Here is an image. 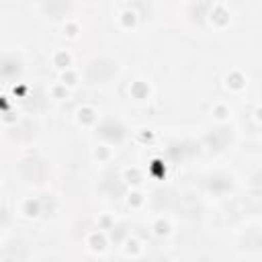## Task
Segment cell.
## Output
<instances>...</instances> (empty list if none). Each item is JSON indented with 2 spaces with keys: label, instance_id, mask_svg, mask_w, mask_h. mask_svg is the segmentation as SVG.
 Segmentation results:
<instances>
[{
  "label": "cell",
  "instance_id": "cell-1",
  "mask_svg": "<svg viewBox=\"0 0 262 262\" xmlns=\"http://www.w3.org/2000/svg\"><path fill=\"white\" fill-rule=\"evenodd\" d=\"M113 74H115V66L106 59H96V61L88 63V68H86V78L92 84H102V82L111 80Z\"/></svg>",
  "mask_w": 262,
  "mask_h": 262
},
{
  "label": "cell",
  "instance_id": "cell-2",
  "mask_svg": "<svg viewBox=\"0 0 262 262\" xmlns=\"http://www.w3.org/2000/svg\"><path fill=\"white\" fill-rule=\"evenodd\" d=\"M25 256H27L25 246L18 244V242H10V244L4 246V250H2V258H4V262H23Z\"/></svg>",
  "mask_w": 262,
  "mask_h": 262
}]
</instances>
